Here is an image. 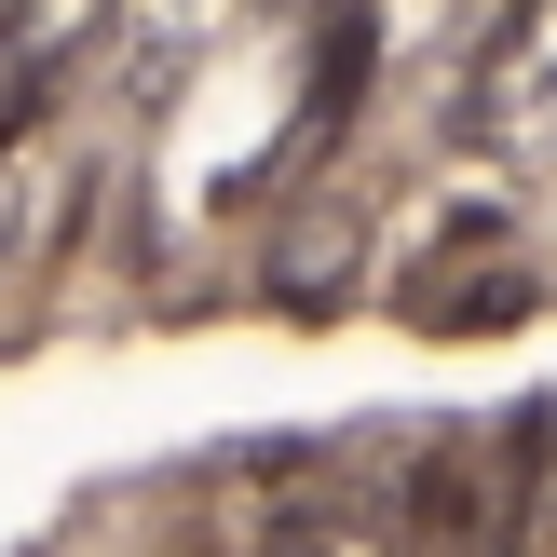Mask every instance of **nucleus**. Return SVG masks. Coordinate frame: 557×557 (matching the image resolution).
<instances>
[{
    "instance_id": "obj_1",
    "label": "nucleus",
    "mask_w": 557,
    "mask_h": 557,
    "mask_svg": "<svg viewBox=\"0 0 557 557\" xmlns=\"http://www.w3.org/2000/svg\"><path fill=\"white\" fill-rule=\"evenodd\" d=\"M490 136L557 150V0H531V14H517V41L490 54Z\"/></svg>"
}]
</instances>
